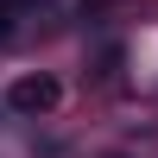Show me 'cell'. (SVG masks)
<instances>
[{"mask_svg": "<svg viewBox=\"0 0 158 158\" xmlns=\"http://www.w3.org/2000/svg\"><path fill=\"white\" fill-rule=\"evenodd\" d=\"M6 101H13V114H51L57 108V82L51 76H19L6 89Z\"/></svg>", "mask_w": 158, "mask_h": 158, "instance_id": "6da1fadb", "label": "cell"}, {"mask_svg": "<svg viewBox=\"0 0 158 158\" xmlns=\"http://www.w3.org/2000/svg\"><path fill=\"white\" fill-rule=\"evenodd\" d=\"M6 32H13V6H0V44H6Z\"/></svg>", "mask_w": 158, "mask_h": 158, "instance_id": "7a4b0ae2", "label": "cell"}]
</instances>
